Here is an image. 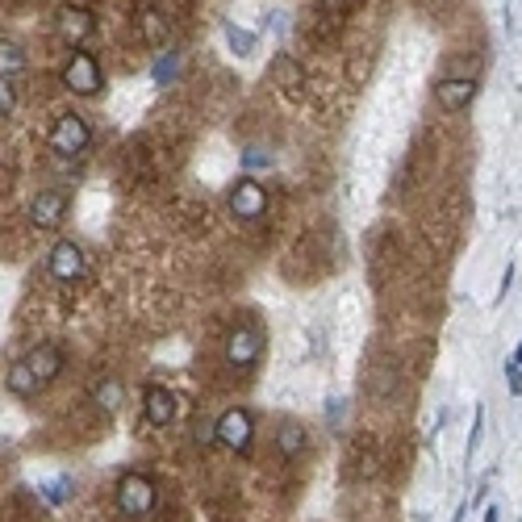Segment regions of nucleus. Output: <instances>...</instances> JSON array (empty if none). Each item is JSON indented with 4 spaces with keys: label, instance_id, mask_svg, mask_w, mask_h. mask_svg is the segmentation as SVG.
I'll use <instances>...</instances> for the list:
<instances>
[{
    "label": "nucleus",
    "instance_id": "obj_1",
    "mask_svg": "<svg viewBox=\"0 0 522 522\" xmlns=\"http://www.w3.org/2000/svg\"><path fill=\"white\" fill-rule=\"evenodd\" d=\"M155 506H159V485L147 472H122V481H117V510L125 518H147Z\"/></svg>",
    "mask_w": 522,
    "mask_h": 522
},
{
    "label": "nucleus",
    "instance_id": "obj_2",
    "mask_svg": "<svg viewBox=\"0 0 522 522\" xmlns=\"http://www.w3.org/2000/svg\"><path fill=\"white\" fill-rule=\"evenodd\" d=\"M63 84H68V92L76 97H97L100 88H105V71H100L97 55H88V51H71L68 63H63Z\"/></svg>",
    "mask_w": 522,
    "mask_h": 522
},
{
    "label": "nucleus",
    "instance_id": "obj_3",
    "mask_svg": "<svg viewBox=\"0 0 522 522\" xmlns=\"http://www.w3.org/2000/svg\"><path fill=\"white\" fill-rule=\"evenodd\" d=\"M213 439H218L226 452L247 455L251 443H255V418H251V410H243V406L226 410L218 422H213Z\"/></svg>",
    "mask_w": 522,
    "mask_h": 522
},
{
    "label": "nucleus",
    "instance_id": "obj_4",
    "mask_svg": "<svg viewBox=\"0 0 522 522\" xmlns=\"http://www.w3.org/2000/svg\"><path fill=\"white\" fill-rule=\"evenodd\" d=\"M88 142H92V130H88V122H84L80 113H63V117H55V125H51V147H55V155L76 159V155L88 151Z\"/></svg>",
    "mask_w": 522,
    "mask_h": 522
},
{
    "label": "nucleus",
    "instance_id": "obj_5",
    "mask_svg": "<svg viewBox=\"0 0 522 522\" xmlns=\"http://www.w3.org/2000/svg\"><path fill=\"white\" fill-rule=\"evenodd\" d=\"M263 356V334L255 326H234L230 330V339H226V364L238 372H247L255 368Z\"/></svg>",
    "mask_w": 522,
    "mask_h": 522
},
{
    "label": "nucleus",
    "instance_id": "obj_6",
    "mask_svg": "<svg viewBox=\"0 0 522 522\" xmlns=\"http://www.w3.org/2000/svg\"><path fill=\"white\" fill-rule=\"evenodd\" d=\"M68 205H71V197L63 193V189H42V193H34V201H29V221H34L38 230H59L63 218H68Z\"/></svg>",
    "mask_w": 522,
    "mask_h": 522
},
{
    "label": "nucleus",
    "instance_id": "obj_7",
    "mask_svg": "<svg viewBox=\"0 0 522 522\" xmlns=\"http://www.w3.org/2000/svg\"><path fill=\"white\" fill-rule=\"evenodd\" d=\"M230 209H234V218H243V221H255L268 213V189H263L260 180H234L230 184Z\"/></svg>",
    "mask_w": 522,
    "mask_h": 522
},
{
    "label": "nucleus",
    "instance_id": "obj_8",
    "mask_svg": "<svg viewBox=\"0 0 522 522\" xmlns=\"http://www.w3.org/2000/svg\"><path fill=\"white\" fill-rule=\"evenodd\" d=\"M55 26H59V34H63V42H71V46L80 51L84 42L97 34V17L88 13V9H80V4H63L55 13Z\"/></svg>",
    "mask_w": 522,
    "mask_h": 522
},
{
    "label": "nucleus",
    "instance_id": "obj_9",
    "mask_svg": "<svg viewBox=\"0 0 522 522\" xmlns=\"http://www.w3.org/2000/svg\"><path fill=\"white\" fill-rule=\"evenodd\" d=\"M51 276H55V280H63V285L80 280V276H84V247H80V243L63 238V243H55V247H51Z\"/></svg>",
    "mask_w": 522,
    "mask_h": 522
},
{
    "label": "nucleus",
    "instance_id": "obj_10",
    "mask_svg": "<svg viewBox=\"0 0 522 522\" xmlns=\"http://www.w3.org/2000/svg\"><path fill=\"white\" fill-rule=\"evenodd\" d=\"M477 97V80H464V76H447V80L435 84V100H439V109L447 113H460L472 105Z\"/></svg>",
    "mask_w": 522,
    "mask_h": 522
},
{
    "label": "nucleus",
    "instance_id": "obj_11",
    "mask_svg": "<svg viewBox=\"0 0 522 522\" xmlns=\"http://www.w3.org/2000/svg\"><path fill=\"white\" fill-rule=\"evenodd\" d=\"M142 414H147V422L151 426L172 422V418H176V398H172V389L147 385V393H142Z\"/></svg>",
    "mask_w": 522,
    "mask_h": 522
},
{
    "label": "nucleus",
    "instance_id": "obj_12",
    "mask_svg": "<svg viewBox=\"0 0 522 522\" xmlns=\"http://www.w3.org/2000/svg\"><path fill=\"white\" fill-rule=\"evenodd\" d=\"M26 364L29 372L38 376V385H51V381H59V372H63V351L51 343L34 347V351H26Z\"/></svg>",
    "mask_w": 522,
    "mask_h": 522
},
{
    "label": "nucleus",
    "instance_id": "obj_13",
    "mask_svg": "<svg viewBox=\"0 0 522 522\" xmlns=\"http://www.w3.org/2000/svg\"><path fill=\"white\" fill-rule=\"evenodd\" d=\"M305 447H309V435H305V426H301V422L285 418V422L276 426V452L285 455V460H297Z\"/></svg>",
    "mask_w": 522,
    "mask_h": 522
},
{
    "label": "nucleus",
    "instance_id": "obj_14",
    "mask_svg": "<svg viewBox=\"0 0 522 522\" xmlns=\"http://www.w3.org/2000/svg\"><path fill=\"white\" fill-rule=\"evenodd\" d=\"M268 76H272L276 88H289V92H297V88L305 84V71H301V63H297L293 55H276L272 68H268Z\"/></svg>",
    "mask_w": 522,
    "mask_h": 522
},
{
    "label": "nucleus",
    "instance_id": "obj_15",
    "mask_svg": "<svg viewBox=\"0 0 522 522\" xmlns=\"http://www.w3.org/2000/svg\"><path fill=\"white\" fill-rule=\"evenodd\" d=\"M4 389H9V393H17V398H29V393L38 389V376L29 372L26 356H21V359H13V364H9V372H4Z\"/></svg>",
    "mask_w": 522,
    "mask_h": 522
},
{
    "label": "nucleus",
    "instance_id": "obj_16",
    "mask_svg": "<svg viewBox=\"0 0 522 522\" xmlns=\"http://www.w3.org/2000/svg\"><path fill=\"white\" fill-rule=\"evenodd\" d=\"M17 71H26V51L17 42H0V80H13Z\"/></svg>",
    "mask_w": 522,
    "mask_h": 522
},
{
    "label": "nucleus",
    "instance_id": "obj_17",
    "mask_svg": "<svg viewBox=\"0 0 522 522\" xmlns=\"http://www.w3.org/2000/svg\"><path fill=\"white\" fill-rule=\"evenodd\" d=\"M92 398H97V406H105V410H117L122 406V381H97V389H92Z\"/></svg>",
    "mask_w": 522,
    "mask_h": 522
},
{
    "label": "nucleus",
    "instance_id": "obj_18",
    "mask_svg": "<svg viewBox=\"0 0 522 522\" xmlns=\"http://www.w3.org/2000/svg\"><path fill=\"white\" fill-rule=\"evenodd\" d=\"M226 42L234 46V55H251V51H255V34H247V29H238L234 21L226 26Z\"/></svg>",
    "mask_w": 522,
    "mask_h": 522
},
{
    "label": "nucleus",
    "instance_id": "obj_19",
    "mask_svg": "<svg viewBox=\"0 0 522 522\" xmlns=\"http://www.w3.org/2000/svg\"><path fill=\"white\" fill-rule=\"evenodd\" d=\"M71 494H76V489H71V481H63V477H59V481H46V485H42V497H46L51 506H63V502H71Z\"/></svg>",
    "mask_w": 522,
    "mask_h": 522
},
{
    "label": "nucleus",
    "instance_id": "obj_20",
    "mask_svg": "<svg viewBox=\"0 0 522 522\" xmlns=\"http://www.w3.org/2000/svg\"><path fill=\"white\" fill-rule=\"evenodd\" d=\"M17 109V88L13 80H0V117H9Z\"/></svg>",
    "mask_w": 522,
    "mask_h": 522
},
{
    "label": "nucleus",
    "instance_id": "obj_21",
    "mask_svg": "<svg viewBox=\"0 0 522 522\" xmlns=\"http://www.w3.org/2000/svg\"><path fill=\"white\" fill-rule=\"evenodd\" d=\"M164 34H167L164 17H159V13H147V38H151V42H164Z\"/></svg>",
    "mask_w": 522,
    "mask_h": 522
},
{
    "label": "nucleus",
    "instance_id": "obj_22",
    "mask_svg": "<svg viewBox=\"0 0 522 522\" xmlns=\"http://www.w3.org/2000/svg\"><path fill=\"white\" fill-rule=\"evenodd\" d=\"M506 381H510V393L518 398V393H522V368H518V364H506Z\"/></svg>",
    "mask_w": 522,
    "mask_h": 522
},
{
    "label": "nucleus",
    "instance_id": "obj_23",
    "mask_svg": "<svg viewBox=\"0 0 522 522\" xmlns=\"http://www.w3.org/2000/svg\"><path fill=\"white\" fill-rule=\"evenodd\" d=\"M481 430H485V410H477V422H472V435H468V452H477V443H481Z\"/></svg>",
    "mask_w": 522,
    "mask_h": 522
},
{
    "label": "nucleus",
    "instance_id": "obj_24",
    "mask_svg": "<svg viewBox=\"0 0 522 522\" xmlns=\"http://www.w3.org/2000/svg\"><path fill=\"white\" fill-rule=\"evenodd\" d=\"M243 164H247V167H263V164H272V155H263V151H247V155H243Z\"/></svg>",
    "mask_w": 522,
    "mask_h": 522
},
{
    "label": "nucleus",
    "instance_id": "obj_25",
    "mask_svg": "<svg viewBox=\"0 0 522 522\" xmlns=\"http://www.w3.org/2000/svg\"><path fill=\"white\" fill-rule=\"evenodd\" d=\"M485 522H502V510H497V506H485Z\"/></svg>",
    "mask_w": 522,
    "mask_h": 522
},
{
    "label": "nucleus",
    "instance_id": "obj_26",
    "mask_svg": "<svg viewBox=\"0 0 522 522\" xmlns=\"http://www.w3.org/2000/svg\"><path fill=\"white\" fill-rule=\"evenodd\" d=\"M510 364H518V368H522V343L514 347V359H510Z\"/></svg>",
    "mask_w": 522,
    "mask_h": 522
},
{
    "label": "nucleus",
    "instance_id": "obj_27",
    "mask_svg": "<svg viewBox=\"0 0 522 522\" xmlns=\"http://www.w3.org/2000/svg\"><path fill=\"white\" fill-rule=\"evenodd\" d=\"M464 518H468V506H460V510H455V518H452V522H464Z\"/></svg>",
    "mask_w": 522,
    "mask_h": 522
}]
</instances>
